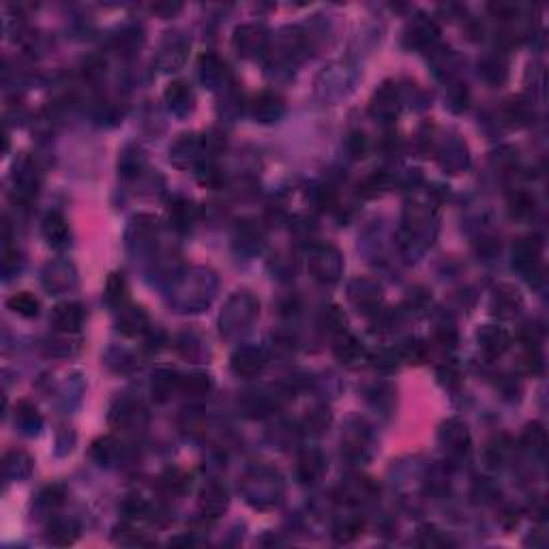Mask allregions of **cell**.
<instances>
[{
    "label": "cell",
    "instance_id": "6da1fadb",
    "mask_svg": "<svg viewBox=\"0 0 549 549\" xmlns=\"http://www.w3.org/2000/svg\"><path fill=\"white\" fill-rule=\"evenodd\" d=\"M311 270H313V277L320 282H328V284L337 282L342 272L339 253L333 247H320L311 258Z\"/></svg>",
    "mask_w": 549,
    "mask_h": 549
},
{
    "label": "cell",
    "instance_id": "7a4b0ae2",
    "mask_svg": "<svg viewBox=\"0 0 549 549\" xmlns=\"http://www.w3.org/2000/svg\"><path fill=\"white\" fill-rule=\"evenodd\" d=\"M286 109V103L284 99L277 95V92H270V90H264L260 95L253 97L251 101V114L253 119H258L260 123H272L277 121Z\"/></svg>",
    "mask_w": 549,
    "mask_h": 549
},
{
    "label": "cell",
    "instance_id": "3957f363",
    "mask_svg": "<svg viewBox=\"0 0 549 549\" xmlns=\"http://www.w3.org/2000/svg\"><path fill=\"white\" fill-rule=\"evenodd\" d=\"M84 322V311L78 303H61L52 311V324L63 333H76Z\"/></svg>",
    "mask_w": 549,
    "mask_h": 549
},
{
    "label": "cell",
    "instance_id": "277c9868",
    "mask_svg": "<svg viewBox=\"0 0 549 549\" xmlns=\"http://www.w3.org/2000/svg\"><path fill=\"white\" fill-rule=\"evenodd\" d=\"M264 367H266V356L255 348H243L232 356V371L241 378H255L258 373H262Z\"/></svg>",
    "mask_w": 549,
    "mask_h": 549
},
{
    "label": "cell",
    "instance_id": "5b68a950",
    "mask_svg": "<svg viewBox=\"0 0 549 549\" xmlns=\"http://www.w3.org/2000/svg\"><path fill=\"white\" fill-rule=\"evenodd\" d=\"M493 307H496V313L502 318H513L519 307H521V294L517 292V288L502 284L493 290Z\"/></svg>",
    "mask_w": 549,
    "mask_h": 549
},
{
    "label": "cell",
    "instance_id": "8992f818",
    "mask_svg": "<svg viewBox=\"0 0 549 549\" xmlns=\"http://www.w3.org/2000/svg\"><path fill=\"white\" fill-rule=\"evenodd\" d=\"M43 236L54 247H65L69 241V226L67 219L61 212H47L43 219Z\"/></svg>",
    "mask_w": 549,
    "mask_h": 549
},
{
    "label": "cell",
    "instance_id": "52a82bcc",
    "mask_svg": "<svg viewBox=\"0 0 549 549\" xmlns=\"http://www.w3.org/2000/svg\"><path fill=\"white\" fill-rule=\"evenodd\" d=\"M202 511L208 515V517H219L224 515V511L228 509V493L222 485H208L204 491H202Z\"/></svg>",
    "mask_w": 549,
    "mask_h": 549
},
{
    "label": "cell",
    "instance_id": "ba28073f",
    "mask_svg": "<svg viewBox=\"0 0 549 549\" xmlns=\"http://www.w3.org/2000/svg\"><path fill=\"white\" fill-rule=\"evenodd\" d=\"M478 342H481L483 350H487L491 356L502 354V352L509 348V344H511L509 333L502 331V328H498V326H485V328H481V331H478Z\"/></svg>",
    "mask_w": 549,
    "mask_h": 549
},
{
    "label": "cell",
    "instance_id": "9c48e42d",
    "mask_svg": "<svg viewBox=\"0 0 549 549\" xmlns=\"http://www.w3.org/2000/svg\"><path fill=\"white\" fill-rule=\"evenodd\" d=\"M324 472V459L318 451H305L298 459V476L303 483H315Z\"/></svg>",
    "mask_w": 549,
    "mask_h": 549
},
{
    "label": "cell",
    "instance_id": "30bf717a",
    "mask_svg": "<svg viewBox=\"0 0 549 549\" xmlns=\"http://www.w3.org/2000/svg\"><path fill=\"white\" fill-rule=\"evenodd\" d=\"M119 324H121V331H123L125 335H140V333L146 331L148 318H146V313H144L140 307H129V309L123 311Z\"/></svg>",
    "mask_w": 549,
    "mask_h": 549
},
{
    "label": "cell",
    "instance_id": "8fae6325",
    "mask_svg": "<svg viewBox=\"0 0 549 549\" xmlns=\"http://www.w3.org/2000/svg\"><path fill=\"white\" fill-rule=\"evenodd\" d=\"M195 219V208L191 206V202L187 200H176L174 204H170V222L174 228L179 230H189Z\"/></svg>",
    "mask_w": 549,
    "mask_h": 549
},
{
    "label": "cell",
    "instance_id": "7c38bea8",
    "mask_svg": "<svg viewBox=\"0 0 549 549\" xmlns=\"http://www.w3.org/2000/svg\"><path fill=\"white\" fill-rule=\"evenodd\" d=\"M166 99H168V103L174 112H187V109L191 107V101H193L189 86L183 84V82L170 84V88L166 90Z\"/></svg>",
    "mask_w": 549,
    "mask_h": 549
},
{
    "label": "cell",
    "instance_id": "4fadbf2b",
    "mask_svg": "<svg viewBox=\"0 0 549 549\" xmlns=\"http://www.w3.org/2000/svg\"><path fill=\"white\" fill-rule=\"evenodd\" d=\"M7 307L24 318H35L39 313V298L30 292H18L7 301Z\"/></svg>",
    "mask_w": 549,
    "mask_h": 549
},
{
    "label": "cell",
    "instance_id": "5bb4252c",
    "mask_svg": "<svg viewBox=\"0 0 549 549\" xmlns=\"http://www.w3.org/2000/svg\"><path fill=\"white\" fill-rule=\"evenodd\" d=\"M335 354H337V358L342 361V363H346V365H352V363H356V361H361L363 358V346L354 339V337H350V335H339V344L335 346Z\"/></svg>",
    "mask_w": 549,
    "mask_h": 549
},
{
    "label": "cell",
    "instance_id": "9a60e30c",
    "mask_svg": "<svg viewBox=\"0 0 549 549\" xmlns=\"http://www.w3.org/2000/svg\"><path fill=\"white\" fill-rule=\"evenodd\" d=\"M234 43H236V47H239L243 54H251V52H255V49L262 47V43H264V32H262L260 28H249V26L239 28Z\"/></svg>",
    "mask_w": 549,
    "mask_h": 549
},
{
    "label": "cell",
    "instance_id": "2e32d148",
    "mask_svg": "<svg viewBox=\"0 0 549 549\" xmlns=\"http://www.w3.org/2000/svg\"><path fill=\"white\" fill-rule=\"evenodd\" d=\"M210 380H208V375H204V373H193V375H185V378H181V387H179V391H183V393H187V395H206L208 391H210Z\"/></svg>",
    "mask_w": 549,
    "mask_h": 549
},
{
    "label": "cell",
    "instance_id": "e0dca14e",
    "mask_svg": "<svg viewBox=\"0 0 549 549\" xmlns=\"http://www.w3.org/2000/svg\"><path fill=\"white\" fill-rule=\"evenodd\" d=\"M107 301L112 305H123L127 301V282L121 272H112L107 279Z\"/></svg>",
    "mask_w": 549,
    "mask_h": 549
},
{
    "label": "cell",
    "instance_id": "ac0fdd59",
    "mask_svg": "<svg viewBox=\"0 0 549 549\" xmlns=\"http://www.w3.org/2000/svg\"><path fill=\"white\" fill-rule=\"evenodd\" d=\"M387 185H389V176H387V174H373V176H369V179L363 181V185L358 187V191H361L365 198H373V195H378L380 191L387 189Z\"/></svg>",
    "mask_w": 549,
    "mask_h": 549
},
{
    "label": "cell",
    "instance_id": "d6986e66",
    "mask_svg": "<svg viewBox=\"0 0 549 549\" xmlns=\"http://www.w3.org/2000/svg\"><path fill=\"white\" fill-rule=\"evenodd\" d=\"M52 543H56L59 541V536H63L61 538V545H69V543H73L76 541V536H78V528L73 526V524H69V521H56L52 526Z\"/></svg>",
    "mask_w": 549,
    "mask_h": 549
},
{
    "label": "cell",
    "instance_id": "ffe728a7",
    "mask_svg": "<svg viewBox=\"0 0 549 549\" xmlns=\"http://www.w3.org/2000/svg\"><path fill=\"white\" fill-rule=\"evenodd\" d=\"M324 322L328 324V328H331L333 333H339V335L346 333V315L339 311V307H328L324 313Z\"/></svg>",
    "mask_w": 549,
    "mask_h": 549
},
{
    "label": "cell",
    "instance_id": "44dd1931",
    "mask_svg": "<svg viewBox=\"0 0 549 549\" xmlns=\"http://www.w3.org/2000/svg\"><path fill=\"white\" fill-rule=\"evenodd\" d=\"M524 442H526L528 447L541 451V449L545 447V429H543L538 423L528 425V429H526V433H524Z\"/></svg>",
    "mask_w": 549,
    "mask_h": 549
},
{
    "label": "cell",
    "instance_id": "7402d4cb",
    "mask_svg": "<svg viewBox=\"0 0 549 549\" xmlns=\"http://www.w3.org/2000/svg\"><path fill=\"white\" fill-rule=\"evenodd\" d=\"M161 481H163V485H166L174 493H183L187 489V476L181 470H168L166 476H163Z\"/></svg>",
    "mask_w": 549,
    "mask_h": 549
},
{
    "label": "cell",
    "instance_id": "603a6c76",
    "mask_svg": "<svg viewBox=\"0 0 549 549\" xmlns=\"http://www.w3.org/2000/svg\"><path fill=\"white\" fill-rule=\"evenodd\" d=\"M511 208H513L515 217H528L534 210V198H530L528 193H517L511 200Z\"/></svg>",
    "mask_w": 549,
    "mask_h": 549
},
{
    "label": "cell",
    "instance_id": "cb8c5ba5",
    "mask_svg": "<svg viewBox=\"0 0 549 549\" xmlns=\"http://www.w3.org/2000/svg\"><path fill=\"white\" fill-rule=\"evenodd\" d=\"M123 511H125L127 517H133V519L140 517L142 519V517H146L150 513V507L144 500H140V498H127L123 502Z\"/></svg>",
    "mask_w": 549,
    "mask_h": 549
},
{
    "label": "cell",
    "instance_id": "d4e9b609",
    "mask_svg": "<svg viewBox=\"0 0 549 549\" xmlns=\"http://www.w3.org/2000/svg\"><path fill=\"white\" fill-rule=\"evenodd\" d=\"M427 346L423 344V342H410L408 346H406V350H404V358L408 361V363H425L427 361Z\"/></svg>",
    "mask_w": 549,
    "mask_h": 549
},
{
    "label": "cell",
    "instance_id": "484cf974",
    "mask_svg": "<svg viewBox=\"0 0 549 549\" xmlns=\"http://www.w3.org/2000/svg\"><path fill=\"white\" fill-rule=\"evenodd\" d=\"M16 416L22 425H28L32 427L35 421H39V414H37V408H32L28 402H20V406L16 408Z\"/></svg>",
    "mask_w": 549,
    "mask_h": 549
},
{
    "label": "cell",
    "instance_id": "4316f807",
    "mask_svg": "<svg viewBox=\"0 0 549 549\" xmlns=\"http://www.w3.org/2000/svg\"><path fill=\"white\" fill-rule=\"evenodd\" d=\"M61 502H63V489H61V487H47V489L41 493V505L59 507Z\"/></svg>",
    "mask_w": 549,
    "mask_h": 549
},
{
    "label": "cell",
    "instance_id": "83f0119b",
    "mask_svg": "<svg viewBox=\"0 0 549 549\" xmlns=\"http://www.w3.org/2000/svg\"><path fill=\"white\" fill-rule=\"evenodd\" d=\"M375 367L384 371H393L397 367V354L395 352H380L375 356Z\"/></svg>",
    "mask_w": 549,
    "mask_h": 549
},
{
    "label": "cell",
    "instance_id": "f1b7e54d",
    "mask_svg": "<svg viewBox=\"0 0 549 549\" xmlns=\"http://www.w3.org/2000/svg\"><path fill=\"white\" fill-rule=\"evenodd\" d=\"M152 11L159 13L161 18H170L176 11H181V5H152Z\"/></svg>",
    "mask_w": 549,
    "mask_h": 549
}]
</instances>
